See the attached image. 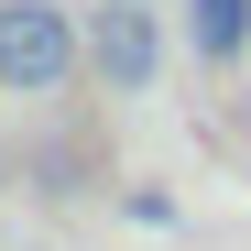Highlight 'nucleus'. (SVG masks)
Returning a JSON list of instances; mask_svg holds the SVG:
<instances>
[{
  "mask_svg": "<svg viewBox=\"0 0 251 251\" xmlns=\"http://www.w3.org/2000/svg\"><path fill=\"white\" fill-rule=\"evenodd\" d=\"M88 66L109 76V88H142V76L164 66V33H153V11H142V0H109V11L88 22Z\"/></svg>",
  "mask_w": 251,
  "mask_h": 251,
  "instance_id": "nucleus-2",
  "label": "nucleus"
},
{
  "mask_svg": "<svg viewBox=\"0 0 251 251\" xmlns=\"http://www.w3.org/2000/svg\"><path fill=\"white\" fill-rule=\"evenodd\" d=\"M76 22L55 11V0H0V88H22V99H44L76 76Z\"/></svg>",
  "mask_w": 251,
  "mask_h": 251,
  "instance_id": "nucleus-1",
  "label": "nucleus"
},
{
  "mask_svg": "<svg viewBox=\"0 0 251 251\" xmlns=\"http://www.w3.org/2000/svg\"><path fill=\"white\" fill-rule=\"evenodd\" d=\"M186 33H197L207 66H229V55L251 44V0H186Z\"/></svg>",
  "mask_w": 251,
  "mask_h": 251,
  "instance_id": "nucleus-3",
  "label": "nucleus"
}]
</instances>
